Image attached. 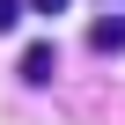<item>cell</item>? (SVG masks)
Segmentation results:
<instances>
[{"mask_svg": "<svg viewBox=\"0 0 125 125\" xmlns=\"http://www.w3.org/2000/svg\"><path fill=\"white\" fill-rule=\"evenodd\" d=\"M15 22H22V0H0V37H8Z\"/></svg>", "mask_w": 125, "mask_h": 125, "instance_id": "cell-3", "label": "cell"}, {"mask_svg": "<svg viewBox=\"0 0 125 125\" xmlns=\"http://www.w3.org/2000/svg\"><path fill=\"white\" fill-rule=\"evenodd\" d=\"M88 52H125V15H103V22H88Z\"/></svg>", "mask_w": 125, "mask_h": 125, "instance_id": "cell-2", "label": "cell"}, {"mask_svg": "<svg viewBox=\"0 0 125 125\" xmlns=\"http://www.w3.org/2000/svg\"><path fill=\"white\" fill-rule=\"evenodd\" d=\"M52 66H59V59H52V44H30V52H22V66H15V74H22L30 88H44V81H52Z\"/></svg>", "mask_w": 125, "mask_h": 125, "instance_id": "cell-1", "label": "cell"}, {"mask_svg": "<svg viewBox=\"0 0 125 125\" xmlns=\"http://www.w3.org/2000/svg\"><path fill=\"white\" fill-rule=\"evenodd\" d=\"M30 8H37V15H59V8H66V0H30Z\"/></svg>", "mask_w": 125, "mask_h": 125, "instance_id": "cell-4", "label": "cell"}]
</instances>
